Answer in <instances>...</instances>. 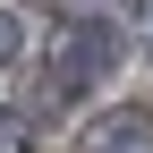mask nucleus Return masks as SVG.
Here are the masks:
<instances>
[{"instance_id": "obj_5", "label": "nucleus", "mask_w": 153, "mask_h": 153, "mask_svg": "<svg viewBox=\"0 0 153 153\" xmlns=\"http://www.w3.org/2000/svg\"><path fill=\"white\" fill-rule=\"evenodd\" d=\"M145 34H153V0H145Z\"/></svg>"}, {"instance_id": "obj_1", "label": "nucleus", "mask_w": 153, "mask_h": 153, "mask_svg": "<svg viewBox=\"0 0 153 153\" xmlns=\"http://www.w3.org/2000/svg\"><path fill=\"white\" fill-rule=\"evenodd\" d=\"M111 60H119V34H111V26H76V43L60 51L51 85H60V94H85L94 76H111Z\"/></svg>"}, {"instance_id": "obj_2", "label": "nucleus", "mask_w": 153, "mask_h": 153, "mask_svg": "<svg viewBox=\"0 0 153 153\" xmlns=\"http://www.w3.org/2000/svg\"><path fill=\"white\" fill-rule=\"evenodd\" d=\"M153 136V119H145V111H128V119H102V128H94V153H136Z\"/></svg>"}, {"instance_id": "obj_4", "label": "nucleus", "mask_w": 153, "mask_h": 153, "mask_svg": "<svg viewBox=\"0 0 153 153\" xmlns=\"http://www.w3.org/2000/svg\"><path fill=\"white\" fill-rule=\"evenodd\" d=\"M0 153H26V136H17V128H0Z\"/></svg>"}, {"instance_id": "obj_3", "label": "nucleus", "mask_w": 153, "mask_h": 153, "mask_svg": "<svg viewBox=\"0 0 153 153\" xmlns=\"http://www.w3.org/2000/svg\"><path fill=\"white\" fill-rule=\"evenodd\" d=\"M9 51H17V17H0V60H9Z\"/></svg>"}]
</instances>
